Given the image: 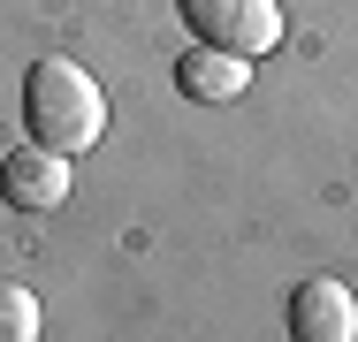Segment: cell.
<instances>
[{
    "mask_svg": "<svg viewBox=\"0 0 358 342\" xmlns=\"http://www.w3.org/2000/svg\"><path fill=\"white\" fill-rule=\"evenodd\" d=\"M176 84H183V99L221 107V99H236V91L252 84V61H244V54H221V46H191V54L176 61Z\"/></svg>",
    "mask_w": 358,
    "mask_h": 342,
    "instance_id": "cell-5",
    "label": "cell"
},
{
    "mask_svg": "<svg viewBox=\"0 0 358 342\" xmlns=\"http://www.w3.org/2000/svg\"><path fill=\"white\" fill-rule=\"evenodd\" d=\"M38 297L31 289H15V281H0V342H38Z\"/></svg>",
    "mask_w": 358,
    "mask_h": 342,
    "instance_id": "cell-6",
    "label": "cell"
},
{
    "mask_svg": "<svg viewBox=\"0 0 358 342\" xmlns=\"http://www.w3.org/2000/svg\"><path fill=\"white\" fill-rule=\"evenodd\" d=\"M289 335L297 342H358V297L343 281H297L289 297Z\"/></svg>",
    "mask_w": 358,
    "mask_h": 342,
    "instance_id": "cell-4",
    "label": "cell"
},
{
    "mask_svg": "<svg viewBox=\"0 0 358 342\" xmlns=\"http://www.w3.org/2000/svg\"><path fill=\"white\" fill-rule=\"evenodd\" d=\"M23 122L54 152H92L107 137V91L92 84V68L62 61V54L31 61V76H23Z\"/></svg>",
    "mask_w": 358,
    "mask_h": 342,
    "instance_id": "cell-1",
    "label": "cell"
},
{
    "mask_svg": "<svg viewBox=\"0 0 358 342\" xmlns=\"http://www.w3.org/2000/svg\"><path fill=\"white\" fill-rule=\"evenodd\" d=\"M183 23L206 46L244 54V61H259V54L282 46V0H183Z\"/></svg>",
    "mask_w": 358,
    "mask_h": 342,
    "instance_id": "cell-2",
    "label": "cell"
},
{
    "mask_svg": "<svg viewBox=\"0 0 358 342\" xmlns=\"http://www.w3.org/2000/svg\"><path fill=\"white\" fill-rule=\"evenodd\" d=\"M0 198L15 205V213H54V205L69 198V152H54V144H15V152L0 160Z\"/></svg>",
    "mask_w": 358,
    "mask_h": 342,
    "instance_id": "cell-3",
    "label": "cell"
}]
</instances>
